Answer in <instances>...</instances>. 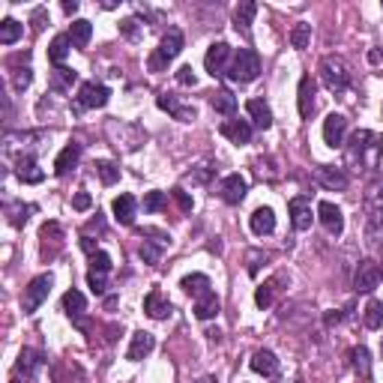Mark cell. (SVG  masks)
Wrapping results in <instances>:
<instances>
[{"label": "cell", "mask_w": 383, "mask_h": 383, "mask_svg": "<svg viewBox=\"0 0 383 383\" xmlns=\"http://www.w3.org/2000/svg\"><path fill=\"white\" fill-rule=\"evenodd\" d=\"M345 153H347V165L354 171H362V174H374L380 165V156H383V138L371 129H360V132L350 135V141L345 144Z\"/></svg>", "instance_id": "obj_1"}, {"label": "cell", "mask_w": 383, "mask_h": 383, "mask_svg": "<svg viewBox=\"0 0 383 383\" xmlns=\"http://www.w3.org/2000/svg\"><path fill=\"white\" fill-rule=\"evenodd\" d=\"M260 75V57L255 48H237L231 57V66H227L225 78L234 81V84H249Z\"/></svg>", "instance_id": "obj_2"}, {"label": "cell", "mask_w": 383, "mask_h": 383, "mask_svg": "<svg viewBox=\"0 0 383 383\" xmlns=\"http://www.w3.org/2000/svg\"><path fill=\"white\" fill-rule=\"evenodd\" d=\"M183 45H186L183 30H180V27H171L168 34L162 36L159 48L150 54V60H147V66H150V72H165V69L171 66V60H174V57H180Z\"/></svg>", "instance_id": "obj_3"}, {"label": "cell", "mask_w": 383, "mask_h": 383, "mask_svg": "<svg viewBox=\"0 0 383 383\" xmlns=\"http://www.w3.org/2000/svg\"><path fill=\"white\" fill-rule=\"evenodd\" d=\"M105 132H108L111 144L117 147V150L123 153H135L138 147L147 141V132L138 123H126V120H108V126H105Z\"/></svg>", "instance_id": "obj_4"}, {"label": "cell", "mask_w": 383, "mask_h": 383, "mask_svg": "<svg viewBox=\"0 0 383 383\" xmlns=\"http://www.w3.org/2000/svg\"><path fill=\"white\" fill-rule=\"evenodd\" d=\"M321 81L327 84V90L332 93H341V90H347V84H350V69H347V63L341 60V57H323L321 60Z\"/></svg>", "instance_id": "obj_5"}, {"label": "cell", "mask_w": 383, "mask_h": 383, "mask_svg": "<svg viewBox=\"0 0 383 383\" xmlns=\"http://www.w3.org/2000/svg\"><path fill=\"white\" fill-rule=\"evenodd\" d=\"M51 273H42V275H36V279H30V284L24 288V297H21V306H24V314H34L39 306L48 299V293H51Z\"/></svg>", "instance_id": "obj_6"}, {"label": "cell", "mask_w": 383, "mask_h": 383, "mask_svg": "<svg viewBox=\"0 0 383 383\" xmlns=\"http://www.w3.org/2000/svg\"><path fill=\"white\" fill-rule=\"evenodd\" d=\"M111 99V90L105 84H96V81H84L78 90V111L87 108H105Z\"/></svg>", "instance_id": "obj_7"}, {"label": "cell", "mask_w": 383, "mask_h": 383, "mask_svg": "<svg viewBox=\"0 0 383 383\" xmlns=\"http://www.w3.org/2000/svg\"><path fill=\"white\" fill-rule=\"evenodd\" d=\"M156 105L162 111H168L174 120H180V123H192L195 117H198V111H195V105H186L180 102V96H174V93H162Z\"/></svg>", "instance_id": "obj_8"}, {"label": "cell", "mask_w": 383, "mask_h": 383, "mask_svg": "<svg viewBox=\"0 0 383 383\" xmlns=\"http://www.w3.org/2000/svg\"><path fill=\"white\" fill-rule=\"evenodd\" d=\"M45 365V356L39 354V350H34V347H24L21 354H18V362H15V374H12V383L18 380V378H24V380H30L34 374L39 371Z\"/></svg>", "instance_id": "obj_9"}, {"label": "cell", "mask_w": 383, "mask_h": 383, "mask_svg": "<svg viewBox=\"0 0 383 383\" xmlns=\"http://www.w3.org/2000/svg\"><path fill=\"white\" fill-rule=\"evenodd\" d=\"M378 284H380V264H374V260H360V267H356V273H354V288L360 293H371Z\"/></svg>", "instance_id": "obj_10"}, {"label": "cell", "mask_w": 383, "mask_h": 383, "mask_svg": "<svg viewBox=\"0 0 383 383\" xmlns=\"http://www.w3.org/2000/svg\"><path fill=\"white\" fill-rule=\"evenodd\" d=\"M227 60H231V45L227 42H213L207 48V57H203V66H207L210 75H225L227 72Z\"/></svg>", "instance_id": "obj_11"}, {"label": "cell", "mask_w": 383, "mask_h": 383, "mask_svg": "<svg viewBox=\"0 0 383 383\" xmlns=\"http://www.w3.org/2000/svg\"><path fill=\"white\" fill-rule=\"evenodd\" d=\"M246 192H249V180L243 174H227L225 180L219 183V198L225 203H240L246 198Z\"/></svg>", "instance_id": "obj_12"}, {"label": "cell", "mask_w": 383, "mask_h": 383, "mask_svg": "<svg viewBox=\"0 0 383 383\" xmlns=\"http://www.w3.org/2000/svg\"><path fill=\"white\" fill-rule=\"evenodd\" d=\"M365 213H369V234H380L383 231V186L365 195Z\"/></svg>", "instance_id": "obj_13"}, {"label": "cell", "mask_w": 383, "mask_h": 383, "mask_svg": "<svg viewBox=\"0 0 383 383\" xmlns=\"http://www.w3.org/2000/svg\"><path fill=\"white\" fill-rule=\"evenodd\" d=\"M282 284H288V273H275L273 279H267L260 288L255 291V306L258 308H270L275 303V297H279V291H282Z\"/></svg>", "instance_id": "obj_14"}, {"label": "cell", "mask_w": 383, "mask_h": 383, "mask_svg": "<svg viewBox=\"0 0 383 383\" xmlns=\"http://www.w3.org/2000/svg\"><path fill=\"white\" fill-rule=\"evenodd\" d=\"M317 219H321V225L327 227V234H332V237H341V231H345V216H341V210L332 201H321V203H317Z\"/></svg>", "instance_id": "obj_15"}, {"label": "cell", "mask_w": 383, "mask_h": 383, "mask_svg": "<svg viewBox=\"0 0 383 383\" xmlns=\"http://www.w3.org/2000/svg\"><path fill=\"white\" fill-rule=\"evenodd\" d=\"M345 138H347V120L341 114H330L323 120V141H327V147L338 150V147H345Z\"/></svg>", "instance_id": "obj_16"}, {"label": "cell", "mask_w": 383, "mask_h": 383, "mask_svg": "<svg viewBox=\"0 0 383 383\" xmlns=\"http://www.w3.org/2000/svg\"><path fill=\"white\" fill-rule=\"evenodd\" d=\"M314 177H317V183H321L323 189H330V192L347 189V174H345L341 168H336V165H321V168H314Z\"/></svg>", "instance_id": "obj_17"}, {"label": "cell", "mask_w": 383, "mask_h": 383, "mask_svg": "<svg viewBox=\"0 0 383 383\" xmlns=\"http://www.w3.org/2000/svg\"><path fill=\"white\" fill-rule=\"evenodd\" d=\"M63 312H66V314L72 317V321H75L78 327L84 330V312H87V299H84V293L75 291V288L63 293Z\"/></svg>", "instance_id": "obj_18"}, {"label": "cell", "mask_w": 383, "mask_h": 383, "mask_svg": "<svg viewBox=\"0 0 383 383\" xmlns=\"http://www.w3.org/2000/svg\"><path fill=\"white\" fill-rule=\"evenodd\" d=\"M15 177H18L21 183H42L45 174L39 171L34 153H24V156L15 159Z\"/></svg>", "instance_id": "obj_19"}, {"label": "cell", "mask_w": 383, "mask_h": 383, "mask_svg": "<svg viewBox=\"0 0 383 383\" xmlns=\"http://www.w3.org/2000/svg\"><path fill=\"white\" fill-rule=\"evenodd\" d=\"M288 213H291V225L297 227V231H308L312 227V203H308L306 198H293L288 203Z\"/></svg>", "instance_id": "obj_20"}, {"label": "cell", "mask_w": 383, "mask_h": 383, "mask_svg": "<svg viewBox=\"0 0 383 383\" xmlns=\"http://www.w3.org/2000/svg\"><path fill=\"white\" fill-rule=\"evenodd\" d=\"M249 365H251V371L264 374V378H275V374H279V360H275V354H273V350H267V347L255 350Z\"/></svg>", "instance_id": "obj_21"}, {"label": "cell", "mask_w": 383, "mask_h": 383, "mask_svg": "<svg viewBox=\"0 0 383 383\" xmlns=\"http://www.w3.org/2000/svg\"><path fill=\"white\" fill-rule=\"evenodd\" d=\"M219 132L234 144H249L251 141V120H225V123L219 126Z\"/></svg>", "instance_id": "obj_22"}, {"label": "cell", "mask_w": 383, "mask_h": 383, "mask_svg": "<svg viewBox=\"0 0 383 383\" xmlns=\"http://www.w3.org/2000/svg\"><path fill=\"white\" fill-rule=\"evenodd\" d=\"M144 312L150 314L153 321H165V317L171 314V303L165 299V293H162L159 288H153V291L144 297Z\"/></svg>", "instance_id": "obj_23"}, {"label": "cell", "mask_w": 383, "mask_h": 383, "mask_svg": "<svg viewBox=\"0 0 383 383\" xmlns=\"http://www.w3.org/2000/svg\"><path fill=\"white\" fill-rule=\"evenodd\" d=\"M114 210V219H117L120 225H135V213H138V201L132 195H117L111 203Z\"/></svg>", "instance_id": "obj_24"}, {"label": "cell", "mask_w": 383, "mask_h": 383, "mask_svg": "<svg viewBox=\"0 0 383 383\" xmlns=\"http://www.w3.org/2000/svg\"><path fill=\"white\" fill-rule=\"evenodd\" d=\"M249 227H251V234H258V237H267V234L275 231V213L270 207H258L249 219Z\"/></svg>", "instance_id": "obj_25"}, {"label": "cell", "mask_w": 383, "mask_h": 383, "mask_svg": "<svg viewBox=\"0 0 383 383\" xmlns=\"http://www.w3.org/2000/svg\"><path fill=\"white\" fill-rule=\"evenodd\" d=\"M350 369H354V374L360 378L362 383L371 380V356H369V347L360 345L350 350Z\"/></svg>", "instance_id": "obj_26"}, {"label": "cell", "mask_w": 383, "mask_h": 383, "mask_svg": "<svg viewBox=\"0 0 383 383\" xmlns=\"http://www.w3.org/2000/svg\"><path fill=\"white\" fill-rule=\"evenodd\" d=\"M156 347V338H153V332H135L132 336V345H129V350H126V360H132V362H138V360H144L150 350Z\"/></svg>", "instance_id": "obj_27"}, {"label": "cell", "mask_w": 383, "mask_h": 383, "mask_svg": "<svg viewBox=\"0 0 383 383\" xmlns=\"http://www.w3.org/2000/svg\"><path fill=\"white\" fill-rule=\"evenodd\" d=\"M78 159H81V144H66L60 150V156L54 159V174L57 177H66L69 171L78 165Z\"/></svg>", "instance_id": "obj_28"}, {"label": "cell", "mask_w": 383, "mask_h": 383, "mask_svg": "<svg viewBox=\"0 0 383 383\" xmlns=\"http://www.w3.org/2000/svg\"><path fill=\"white\" fill-rule=\"evenodd\" d=\"M246 111H249L251 126L255 129H270L273 126V111H270V105H267L264 99H249Z\"/></svg>", "instance_id": "obj_29"}, {"label": "cell", "mask_w": 383, "mask_h": 383, "mask_svg": "<svg viewBox=\"0 0 383 383\" xmlns=\"http://www.w3.org/2000/svg\"><path fill=\"white\" fill-rule=\"evenodd\" d=\"M255 15H258V3H255V0H246V3H240L237 12H234V27H237L243 36H249Z\"/></svg>", "instance_id": "obj_30"}, {"label": "cell", "mask_w": 383, "mask_h": 383, "mask_svg": "<svg viewBox=\"0 0 383 383\" xmlns=\"http://www.w3.org/2000/svg\"><path fill=\"white\" fill-rule=\"evenodd\" d=\"M314 111V81L312 75H303L299 78V117H312Z\"/></svg>", "instance_id": "obj_31"}, {"label": "cell", "mask_w": 383, "mask_h": 383, "mask_svg": "<svg viewBox=\"0 0 383 383\" xmlns=\"http://www.w3.org/2000/svg\"><path fill=\"white\" fill-rule=\"evenodd\" d=\"M180 288L189 293V297L201 299V297H207V293H210V279L203 273H192V275H186V279L180 282Z\"/></svg>", "instance_id": "obj_32"}, {"label": "cell", "mask_w": 383, "mask_h": 383, "mask_svg": "<svg viewBox=\"0 0 383 383\" xmlns=\"http://www.w3.org/2000/svg\"><path fill=\"white\" fill-rule=\"evenodd\" d=\"M210 105H213L216 114H225V117H234V111H237V96L231 90H216L210 96Z\"/></svg>", "instance_id": "obj_33"}, {"label": "cell", "mask_w": 383, "mask_h": 383, "mask_svg": "<svg viewBox=\"0 0 383 383\" xmlns=\"http://www.w3.org/2000/svg\"><path fill=\"white\" fill-rule=\"evenodd\" d=\"M219 308H222V303H219V297L213 291H210L207 297L195 299V317H198V321H210V317H216Z\"/></svg>", "instance_id": "obj_34"}, {"label": "cell", "mask_w": 383, "mask_h": 383, "mask_svg": "<svg viewBox=\"0 0 383 383\" xmlns=\"http://www.w3.org/2000/svg\"><path fill=\"white\" fill-rule=\"evenodd\" d=\"M90 36H93V24L90 21L78 18V21L69 24V39H72V45H75V48H87Z\"/></svg>", "instance_id": "obj_35"}, {"label": "cell", "mask_w": 383, "mask_h": 383, "mask_svg": "<svg viewBox=\"0 0 383 383\" xmlns=\"http://www.w3.org/2000/svg\"><path fill=\"white\" fill-rule=\"evenodd\" d=\"M69 45H72L69 34L54 36V39H51V45H48V60H51L54 66H63V60H66V54H69Z\"/></svg>", "instance_id": "obj_36"}, {"label": "cell", "mask_w": 383, "mask_h": 383, "mask_svg": "<svg viewBox=\"0 0 383 383\" xmlns=\"http://www.w3.org/2000/svg\"><path fill=\"white\" fill-rule=\"evenodd\" d=\"M30 213H36L34 203H15V201L6 203V216H10V225H15V227H21L27 222Z\"/></svg>", "instance_id": "obj_37"}, {"label": "cell", "mask_w": 383, "mask_h": 383, "mask_svg": "<svg viewBox=\"0 0 383 383\" xmlns=\"http://www.w3.org/2000/svg\"><path fill=\"white\" fill-rule=\"evenodd\" d=\"M24 34V27L15 18H3L0 21V45H12V42H18Z\"/></svg>", "instance_id": "obj_38"}, {"label": "cell", "mask_w": 383, "mask_h": 383, "mask_svg": "<svg viewBox=\"0 0 383 383\" xmlns=\"http://www.w3.org/2000/svg\"><path fill=\"white\" fill-rule=\"evenodd\" d=\"M96 174H99V180L105 183V186H114L120 180V168L114 165V162H108V159H99L96 162Z\"/></svg>", "instance_id": "obj_39"}, {"label": "cell", "mask_w": 383, "mask_h": 383, "mask_svg": "<svg viewBox=\"0 0 383 383\" xmlns=\"http://www.w3.org/2000/svg\"><path fill=\"white\" fill-rule=\"evenodd\" d=\"M365 327L369 330H380L383 327V303L380 299H371V303L365 306Z\"/></svg>", "instance_id": "obj_40"}, {"label": "cell", "mask_w": 383, "mask_h": 383, "mask_svg": "<svg viewBox=\"0 0 383 383\" xmlns=\"http://www.w3.org/2000/svg\"><path fill=\"white\" fill-rule=\"evenodd\" d=\"M75 81H78V75H75L72 69H66V66H54V81H51L54 90H69Z\"/></svg>", "instance_id": "obj_41"}, {"label": "cell", "mask_w": 383, "mask_h": 383, "mask_svg": "<svg viewBox=\"0 0 383 383\" xmlns=\"http://www.w3.org/2000/svg\"><path fill=\"white\" fill-rule=\"evenodd\" d=\"M308 39H312V24L299 21L297 27L291 30V45H293V48H306V45H308Z\"/></svg>", "instance_id": "obj_42"}, {"label": "cell", "mask_w": 383, "mask_h": 383, "mask_svg": "<svg viewBox=\"0 0 383 383\" xmlns=\"http://www.w3.org/2000/svg\"><path fill=\"white\" fill-rule=\"evenodd\" d=\"M168 207L165 192H147L144 195V213H159V210Z\"/></svg>", "instance_id": "obj_43"}, {"label": "cell", "mask_w": 383, "mask_h": 383, "mask_svg": "<svg viewBox=\"0 0 383 383\" xmlns=\"http://www.w3.org/2000/svg\"><path fill=\"white\" fill-rule=\"evenodd\" d=\"M30 81H34V69H30V66H21V69H15L12 72V87H15V90H27V87H30Z\"/></svg>", "instance_id": "obj_44"}, {"label": "cell", "mask_w": 383, "mask_h": 383, "mask_svg": "<svg viewBox=\"0 0 383 383\" xmlns=\"http://www.w3.org/2000/svg\"><path fill=\"white\" fill-rule=\"evenodd\" d=\"M138 258H141L144 264L156 267V264H159V258H162V249H159V246H153V243H141V249H138Z\"/></svg>", "instance_id": "obj_45"}, {"label": "cell", "mask_w": 383, "mask_h": 383, "mask_svg": "<svg viewBox=\"0 0 383 383\" xmlns=\"http://www.w3.org/2000/svg\"><path fill=\"white\" fill-rule=\"evenodd\" d=\"M90 270L96 273H111V255L108 251H96V255H90Z\"/></svg>", "instance_id": "obj_46"}, {"label": "cell", "mask_w": 383, "mask_h": 383, "mask_svg": "<svg viewBox=\"0 0 383 383\" xmlns=\"http://www.w3.org/2000/svg\"><path fill=\"white\" fill-rule=\"evenodd\" d=\"M87 288H90L96 297H102V293L108 291V284H105V273H96V270L87 273Z\"/></svg>", "instance_id": "obj_47"}, {"label": "cell", "mask_w": 383, "mask_h": 383, "mask_svg": "<svg viewBox=\"0 0 383 383\" xmlns=\"http://www.w3.org/2000/svg\"><path fill=\"white\" fill-rule=\"evenodd\" d=\"M210 177H213V168H210V165H201V168L189 171V174H186V180H189V183H207Z\"/></svg>", "instance_id": "obj_48"}, {"label": "cell", "mask_w": 383, "mask_h": 383, "mask_svg": "<svg viewBox=\"0 0 383 383\" xmlns=\"http://www.w3.org/2000/svg\"><path fill=\"white\" fill-rule=\"evenodd\" d=\"M177 84H183V87H195V84H198L195 69L192 66H180V69H177Z\"/></svg>", "instance_id": "obj_49"}, {"label": "cell", "mask_w": 383, "mask_h": 383, "mask_svg": "<svg viewBox=\"0 0 383 383\" xmlns=\"http://www.w3.org/2000/svg\"><path fill=\"white\" fill-rule=\"evenodd\" d=\"M120 34L126 39H138V18H123L120 21Z\"/></svg>", "instance_id": "obj_50"}, {"label": "cell", "mask_w": 383, "mask_h": 383, "mask_svg": "<svg viewBox=\"0 0 383 383\" xmlns=\"http://www.w3.org/2000/svg\"><path fill=\"white\" fill-rule=\"evenodd\" d=\"M90 203H93V198L87 192H78L75 198H72V207L78 210V213H84V210H90Z\"/></svg>", "instance_id": "obj_51"}, {"label": "cell", "mask_w": 383, "mask_h": 383, "mask_svg": "<svg viewBox=\"0 0 383 383\" xmlns=\"http://www.w3.org/2000/svg\"><path fill=\"white\" fill-rule=\"evenodd\" d=\"M341 321H345V312H336V308L323 314V323H327V327H338Z\"/></svg>", "instance_id": "obj_52"}, {"label": "cell", "mask_w": 383, "mask_h": 383, "mask_svg": "<svg viewBox=\"0 0 383 383\" xmlns=\"http://www.w3.org/2000/svg\"><path fill=\"white\" fill-rule=\"evenodd\" d=\"M260 260H267V255H260V251H251V255H249V275H258Z\"/></svg>", "instance_id": "obj_53"}, {"label": "cell", "mask_w": 383, "mask_h": 383, "mask_svg": "<svg viewBox=\"0 0 383 383\" xmlns=\"http://www.w3.org/2000/svg\"><path fill=\"white\" fill-rule=\"evenodd\" d=\"M174 198H177V203H180L186 213H189V210H192V198H189V195H186L183 189H174Z\"/></svg>", "instance_id": "obj_54"}, {"label": "cell", "mask_w": 383, "mask_h": 383, "mask_svg": "<svg viewBox=\"0 0 383 383\" xmlns=\"http://www.w3.org/2000/svg\"><path fill=\"white\" fill-rule=\"evenodd\" d=\"M81 249H84L87 255H96V251H99V249H96V243H93L90 237H81Z\"/></svg>", "instance_id": "obj_55"}, {"label": "cell", "mask_w": 383, "mask_h": 383, "mask_svg": "<svg viewBox=\"0 0 383 383\" xmlns=\"http://www.w3.org/2000/svg\"><path fill=\"white\" fill-rule=\"evenodd\" d=\"M42 24H45V10H42V6H39V10H34V27L39 30V27H42Z\"/></svg>", "instance_id": "obj_56"}, {"label": "cell", "mask_w": 383, "mask_h": 383, "mask_svg": "<svg viewBox=\"0 0 383 383\" xmlns=\"http://www.w3.org/2000/svg\"><path fill=\"white\" fill-rule=\"evenodd\" d=\"M63 12H66V15H75V12H78V0H66V3H63Z\"/></svg>", "instance_id": "obj_57"}, {"label": "cell", "mask_w": 383, "mask_h": 383, "mask_svg": "<svg viewBox=\"0 0 383 383\" xmlns=\"http://www.w3.org/2000/svg\"><path fill=\"white\" fill-rule=\"evenodd\" d=\"M87 231H105V222L99 219V213H96V219H93L90 225H87Z\"/></svg>", "instance_id": "obj_58"}, {"label": "cell", "mask_w": 383, "mask_h": 383, "mask_svg": "<svg viewBox=\"0 0 383 383\" xmlns=\"http://www.w3.org/2000/svg\"><path fill=\"white\" fill-rule=\"evenodd\" d=\"M195 383H219V380L213 378V374H203V378H201V380H195Z\"/></svg>", "instance_id": "obj_59"}, {"label": "cell", "mask_w": 383, "mask_h": 383, "mask_svg": "<svg viewBox=\"0 0 383 383\" xmlns=\"http://www.w3.org/2000/svg\"><path fill=\"white\" fill-rule=\"evenodd\" d=\"M207 336H210V341H219V338H222V332H219V330H210Z\"/></svg>", "instance_id": "obj_60"}, {"label": "cell", "mask_w": 383, "mask_h": 383, "mask_svg": "<svg viewBox=\"0 0 383 383\" xmlns=\"http://www.w3.org/2000/svg\"><path fill=\"white\" fill-rule=\"evenodd\" d=\"M380 279H383V264H380Z\"/></svg>", "instance_id": "obj_61"}, {"label": "cell", "mask_w": 383, "mask_h": 383, "mask_svg": "<svg viewBox=\"0 0 383 383\" xmlns=\"http://www.w3.org/2000/svg\"><path fill=\"white\" fill-rule=\"evenodd\" d=\"M380 354H383V341H380Z\"/></svg>", "instance_id": "obj_62"}]
</instances>
